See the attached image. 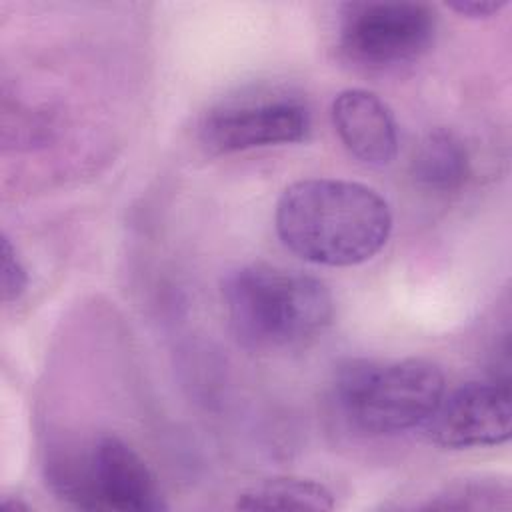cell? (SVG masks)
Masks as SVG:
<instances>
[{
    "label": "cell",
    "mask_w": 512,
    "mask_h": 512,
    "mask_svg": "<svg viewBox=\"0 0 512 512\" xmlns=\"http://www.w3.org/2000/svg\"><path fill=\"white\" fill-rule=\"evenodd\" d=\"M222 300L238 342L260 352L318 336L334 312L332 294L320 278L264 262L230 270L222 278Z\"/></svg>",
    "instance_id": "cell-2"
},
{
    "label": "cell",
    "mask_w": 512,
    "mask_h": 512,
    "mask_svg": "<svg viewBox=\"0 0 512 512\" xmlns=\"http://www.w3.org/2000/svg\"><path fill=\"white\" fill-rule=\"evenodd\" d=\"M506 6V2H492V0H480V2H450L448 8L466 16V18H490L494 14H498L502 8Z\"/></svg>",
    "instance_id": "cell-13"
},
{
    "label": "cell",
    "mask_w": 512,
    "mask_h": 512,
    "mask_svg": "<svg viewBox=\"0 0 512 512\" xmlns=\"http://www.w3.org/2000/svg\"><path fill=\"white\" fill-rule=\"evenodd\" d=\"M436 32V14L422 2H348L342 6L338 44L346 58L388 68L424 54Z\"/></svg>",
    "instance_id": "cell-5"
},
{
    "label": "cell",
    "mask_w": 512,
    "mask_h": 512,
    "mask_svg": "<svg viewBox=\"0 0 512 512\" xmlns=\"http://www.w3.org/2000/svg\"><path fill=\"white\" fill-rule=\"evenodd\" d=\"M310 110L290 92L230 96L200 120L198 138L210 154H234L252 148L294 144L308 136Z\"/></svg>",
    "instance_id": "cell-6"
},
{
    "label": "cell",
    "mask_w": 512,
    "mask_h": 512,
    "mask_svg": "<svg viewBox=\"0 0 512 512\" xmlns=\"http://www.w3.org/2000/svg\"><path fill=\"white\" fill-rule=\"evenodd\" d=\"M332 124L346 150L368 166H386L398 152L396 120L388 104L364 88L342 90L332 102Z\"/></svg>",
    "instance_id": "cell-8"
},
{
    "label": "cell",
    "mask_w": 512,
    "mask_h": 512,
    "mask_svg": "<svg viewBox=\"0 0 512 512\" xmlns=\"http://www.w3.org/2000/svg\"><path fill=\"white\" fill-rule=\"evenodd\" d=\"M512 396L508 380L466 382L444 392L422 424L432 444L448 450L500 446L510 438Z\"/></svg>",
    "instance_id": "cell-7"
},
{
    "label": "cell",
    "mask_w": 512,
    "mask_h": 512,
    "mask_svg": "<svg viewBox=\"0 0 512 512\" xmlns=\"http://www.w3.org/2000/svg\"><path fill=\"white\" fill-rule=\"evenodd\" d=\"M510 486L498 478H466L434 494L424 510H508Z\"/></svg>",
    "instance_id": "cell-11"
},
{
    "label": "cell",
    "mask_w": 512,
    "mask_h": 512,
    "mask_svg": "<svg viewBox=\"0 0 512 512\" xmlns=\"http://www.w3.org/2000/svg\"><path fill=\"white\" fill-rule=\"evenodd\" d=\"M240 510H332V492L310 478L278 476L242 490L236 498Z\"/></svg>",
    "instance_id": "cell-10"
},
{
    "label": "cell",
    "mask_w": 512,
    "mask_h": 512,
    "mask_svg": "<svg viewBox=\"0 0 512 512\" xmlns=\"http://www.w3.org/2000/svg\"><path fill=\"white\" fill-rule=\"evenodd\" d=\"M46 482L58 498L84 510L168 508L148 464L116 434H100L80 452H52L46 460Z\"/></svg>",
    "instance_id": "cell-4"
},
{
    "label": "cell",
    "mask_w": 512,
    "mask_h": 512,
    "mask_svg": "<svg viewBox=\"0 0 512 512\" xmlns=\"http://www.w3.org/2000/svg\"><path fill=\"white\" fill-rule=\"evenodd\" d=\"M0 276H2L0 284H2L4 302L18 300L26 292L28 272L6 234H2V274Z\"/></svg>",
    "instance_id": "cell-12"
},
{
    "label": "cell",
    "mask_w": 512,
    "mask_h": 512,
    "mask_svg": "<svg viewBox=\"0 0 512 512\" xmlns=\"http://www.w3.org/2000/svg\"><path fill=\"white\" fill-rule=\"evenodd\" d=\"M274 222L290 252L322 266L362 264L392 232L388 202L374 188L340 178L290 184L278 198Z\"/></svg>",
    "instance_id": "cell-1"
},
{
    "label": "cell",
    "mask_w": 512,
    "mask_h": 512,
    "mask_svg": "<svg viewBox=\"0 0 512 512\" xmlns=\"http://www.w3.org/2000/svg\"><path fill=\"white\" fill-rule=\"evenodd\" d=\"M446 392L438 364L424 358L350 362L334 384L346 422L368 436H388L422 426Z\"/></svg>",
    "instance_id": "cell-3"
},
{
    "label": "cell",
    "mask_w": 512,
    "mask_h": 512,
    "mask_svg": "<svg viewBox=\"0 0 512 512\" xmlns=\"http://www.w3.org/2000/svg\"><path fill=\"white\" fill-rule=\"evenodd\" d=\"M470 154L464 140L448 130H430L412 158L414 180L432 192H454L470 176Z\"/></svg>",
    "instance_id": "cell-9"
}]
</instances>
